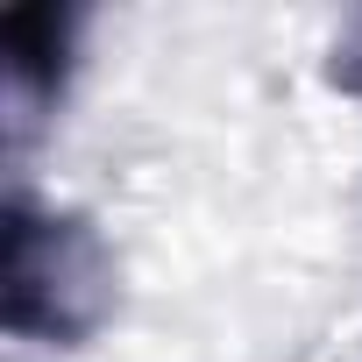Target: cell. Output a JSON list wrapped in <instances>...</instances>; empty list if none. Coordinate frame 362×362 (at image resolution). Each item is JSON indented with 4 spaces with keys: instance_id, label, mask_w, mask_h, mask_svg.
<instances>
[{
    "instance_id": "6da1fadb",
    "label": "cell",
    "mask_w": 362,
    "mask_h": 362,
    "mask_svg": "<svg viewBox=\"0 0 362 362\" xmlns=\"http://www.w3.org/2000/svg\"><path fill=\"white\" fill-rule=\"evenodd\" d=\"M114 313V256L86 214L29 206L22 192L0 214V327L15 341L78 348Z\"/></svg>"
},
{
    "instance_id": "7a4b0ae2",
    "label": "cell",
    "mask_w": 362,
    "mask_h": 362,
    "mask_svg": "<svg viewBox=\"0 0 362 362\" xmlns=\"http://www.w3.org/2000/svg\"><path fill=\"white\" fill-rule=\"evenodd\" d=\"M71 29L78 15L71 8H50V0H36V8H8V22H0V50H8V78L29 107H57L64 78H71Z\"/></svg>"
}]
</instances>
